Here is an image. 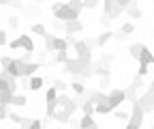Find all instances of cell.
Returning <instances> with one entry per match:
<instances>
[{
  "label": "cell",
  "mask_w": 154,
  "mask_h": 129,
  "mask_svg": "<svg viewBox=\"0 0 154 129\" xmlns=\"http://www.w3.org/2000/svg\"><path fill=\"white\" fill-rule=\"evenodd\" d=\"M51 13H54V20H60V22L79 20V13H77L75 9H71L69 2H54L51 5Z\"/></svg>",
  "instance_id": "obj_1"
},
{
  "label": "cell",
  "mask_w": 154,
  "mask_h": 129,
  "mask_svg": "<svg viewBox=\"0 0 154 129\" xmlns=\"http://www.w3.org/2000/svg\"><path fill=\"white\" fill-rule=\"evenodd\" d=\"M79 105H82L79 99H69L66 105H62L60 110H56V114H54L51 121H56V123H71V118H73V114H75V110L79 108Z\"/></svg>",
  "instance_id": "obj_2"
},
{
  "label": "cell",
  "mask_w": 154,
  "mask_h": 129,
  "mask_svg": "<svg viewBox=\"0 0 154 129\" xmlns=\"http://www.w3.org/2000/svg\"><path fill=\"white\" fill-rule=\"evenodd\" d=\"M0 90H11V93H17V78L11 76L7 69L0 71Z\"/></svg>",
  "instance_id": "obj_3"
},
{
  "label": "cell",
  "mask_w": 154,
  "mask_h": 129,
  "mask_svg": "<svg viewBox=\"0 0 154 129\" xmlns=\"http://www.w3.org/2000/svg\"><path fill=\"white\" fill-rule=\"evenodd\" d=\"M103 13L109 17V20H116V17H120L124 13V9L116 2V0H103Z\"/></svg>",
  "instance_id": "obj_4"
},
{
  "label": "cell",
  "mask_w": 154,
  "mask_h": 129,
  "mask_svg": "<svg viewBox=\"0 0 154 129\" xmlns=\"http://www.w3.org/2000/svg\"><path fill=\"white\" fill-rule=\"evenodd\" d=\"M107 101L111 103V108H120L124 101H126V88H113L111 93L107 95Z\"/></svg>",
  "instance_id": "obj_5"
},
{
  "label": "cell",
  "mask_w": 154,
  "mask_h": 129,
  "mask_svg": "<svg viewBox=\"0 0 154 129\" xmlns=\"http://www.w3.org/2000/svg\"><path fill=\"white\" fill-rule=\"evenodd\" d=\"M73 50L77 52V58H82V60H86V63H92V50L88 47L86 41H75V43H73Z\"/></svg>",
  "instance_id": "obj_6"
},
{
  "label": "cell",
  "mask_w": 154,
  "mask_h": 129,
  "mask_svg": "<svg viewBox=\"0 0 154 129\" xmlns=\"http://www.w3.org/2000/svg\"><path fill=\"white\" fill-rule=\"evenodd\" d=\"M143 116H146L143 108H141L137 101H133V110H131V118H128V123L135 125V127H141V125H143Z\"/></svg>",
  "instance_id": "obj_7"
},
{
  "label": "cell",
  "mask_w": 154,
  "mask_h": 129,
  "mask_svg": "<svg viewBox=\"0 0 154 129\" xmlns=\"http://www.w3.org/2000/svg\"><path fill=\"white\" fill-rule=\"evenodd\" d=\"M143 86V78H139V76H135V80H133V84L131 86H126V101H137L139 97H137V90Z\"/></svg>",
  "instance_id": "obj_8"
},
{
  "label": "cell",
  "mask_w": 154,
  "mask_h": 129,
  "mask_svg": "<svg viewBox=\"0 0 154 129\" xmlns=\"http://www.w3.org/2000/svg\"><path fill=\"white\" fill-rule=\"evenodd\" d=\"M137 103L143 108V112H146V114H148V112H154V90L148 88L146 93L137 99Z\"/></svg>",
  "instance_id": "obj_9"
},
{
  "label": "cell",
  "mask_w": 154,
  "mask_h": 129,
  "mask_svg": "<svg viewBox=\"0 0 154 129\" xmlns=\"http://www.w3.org/2000/svg\"><path fill=\"white\" fill-rule=\"evenodd\" d=\"M26 65H28V63H24L22 58H13V60H11V65L7 67V71L11 73V76H15V78L19 80V78H24V71H26Z\"/></svg>",
  "instance_id": "obj_10"
},
{
  "label": "cell",
  "mask_w": 154,
  "mask_h": 129,
  "mask_svg": "<svg viewBox=\"0 0 154 129\" xmlns=\"http://www.w3.org/2000/svg\"><path fill=\"white\" fill-rule=\"evenodd\" d=\"M84 30V24L79 20H71V22H64V32L66 34H77Z\"/></svg>",
  "instance_id": "obj_11"
},
{
  "label": "cell",
  "mask_w": 154,
  "mask_h": 129,
  "mask_svg": "<svg viewBox=\"0 0 154 129\" xmlns=\"http://www.w3.org/2000/svg\"><path fill=\"white\" fill-rule=\"evenodd\" d=\"M124 13H126L128 17H133V20H137V22L141 20V15H143V13H141V9L137 7V2H135V0H133V2H131L126 9H124Z\"/></svg>",
  "instance_id": "obj_12"
},
{
  "label": "cell",
  "mask_w": 154,
  "mask_h": 129,
  "mask_svg": "<svg viewBox=\"0 0 154 129\" xmlns=\"http://www.w3.org/2000/svg\"><path fill=\"white\" fill-rule=\"evenodd\" d=\"M43 84H45V80L38 78V76H30L28 78V90H34V93H36V90L43 88Z\"/></svg>",
  "instance_id": "obj_13"
},
{
  "label": "cell",
  "mask_w": 154,
  "mask_h": 129,
  "mask_svg": "<svg viewBox=\"0 0 154 129\" xmlns=\"http://www.w3.org/2000/svg\"><path fill=\"white\" fill-rule=\"evenodd\" d=\"M79 129H99V125H96V121H94L92 116L84 114V116L79 118Z\"/></svg>",
  "instance_id": "obj_14"
},
{
  "label": "cell",
  "mask_w": 154,
  "mask_h": 129,
  "mask_svg": "<svg viewBox=\"0 0 154 129\" xmlns=\"http://www.w3.org/2000/svg\"><path fill=\"white\" fill-rule=\"evenodd\" d=\"M139 63H141V65H154V52H150V50L143 45V50H141V54H139Z\"/></svg>",
  "instance_id": "obj_15"
},
{
  "label": "cell",
  "mask_w": 154,
  "mask_h": 129,
  "mask_svg": "<svg viewBox=\"0 0 154 129\" xmlns=\"http://www.w3.org/2000/svg\"><path fill=\"white\" fill-rule=\"evenodd\" d=\"M113 34L116 32H111V30H103L99 37H96V43H99V47H103V45H107L111 39H113Z\"/></svg>",
  "instance_id": "obj_16"
},
{
  "label": "cell",
  "mask_w": 154,
  "mask_h": 129,
  "mask_svg": "<svg viewBox=\"0 0 154 129\" xmlns=\"http://www.w3.org/2000/svg\"><path fill=\"white\" fill-rule=\"evenodd\" d=\"M94 112H96V114H111V112H113V108H111L109 101H101V103H96V105H94Z\"/></svg>",
  "instance_id": "obj_17"
},
{
  "label": "cell",
  "mask_w": 154,
  "mask_h": 129,
  "mask_svg": "<svg viewBox=\"0 0 154 129\" xmlns=\"http://www.w3.org/2000/svg\"><path fill=\"white\" fill-rule=\"evenodd\" d=\"M94 76H99V78H109V76H111V69L105 67V65H101V63H96V65H94Z\"/></svg>",
  "instance_id": "obj_18"
},
{
  "label": "cell",
  "mask_w": 154,
  "mask_h": 129,
  "mask_svg": "<svg viewBox=\"0 0 154 129\" xmlns=\"http://www.w3.org/2000/svg\"><path fill=\"white\" fill-rule=\"evenodd\" d=\"M141 50H143V43H131V45H128V56L135 58V60H139Z\"/></svg>",
  "instance_id": "obj_19"
},
{
  "label": "cell",
  "mask_w": 154,
  "mask_h": 129,
  "mask_svg": "<svg viewBox=\"0 0 154 129\" xmlns=\"http://www.w3.org/2000/svg\"><path fill=\"white\" fill-rule=\"evenodd\" d=\"M69 50V41L62 39V37H56V41H54V52H66Z\"/></svg>",
  "instance_id": "obj_20"
},
{
  "label": "cell",
  "mask_w": 154,
  "mask_h": 129,
  "mask_svg": "<svg viewBox=\"0 0 154 129\" xmlns=\"http://www.w3.org/2000/svg\"><path fill=\"white\" fill-rule=\"evenodd\" d=\"M41 69V63H36V60H32V63H28L26 65V71H24V78H30V76H34V73Z\"/></svg>",
  "instance_id": "obj_21"
},
{
  "label": "cell",
  "mask_w": 154,
  "mask_h": 129,
  "mask_svg": "<svg viewBox=\"0 0 154 129\" xmlns=\"http://www.w3.org/2000/svg\"><path fill=\"white\" fill-rule=\"evenodd\" d=\"M22 37V47L26 52H34V41H32V37L30 34H19Z\"/></svg>",
  "instance_id": "obj_22"
},
{
  "label": "cell",
  "mask_w": 154,
  "mask_h": 129,
  "mask_svg": "<svg viewBox=\"0 0 154 129\" xmlns=\"http://www.w3.org/2000/svg\"><path fill=\"white\" fill-rule=\"evenodd\" d=\"M49 82H51V86H54V88L58 90V93H64V90H66V88L71 86V84H66V82H62L60 78H51Z\"/></svg>",
  "instance_id": "obj_23"
},
{
  "label": "cell",
  "mask_w": 154,
  "mask_h": 129,
  "mask_svg": "<svg viewBox=\"0 0 154 129\" xmlns=\"http://www.w3.org/2000/svg\"><path fill=\"white\" fill-rule=\"evenodd\" d=\"M26 103H28V99H26V95H22V93H15L13 99H11V105H17V108H22V105H26Z\"/></svg>",
  "instance_id": "obj_24"
},
{
  "label": "cell",
  "mask_w": 154,
  "mask_h": 129,
  "mask_svg": "<svg viewBox=\"0 0 154 129\" xmlns=\"http://www.w3.org/2000/svg\"><path fill=\"white\" fill-rule=\"evenodd\" d=\"M43 39H45V52H54V41H56V34H51V32H47L45 37H43Z\"/></svg>",
  "instance_id": "obj_25"
},
{
  "label": "cell",
  "mask_w": 154,
  "mask_h": 129,
  "mask_svg": "<svg viewBox=\"0 0 154 129\" xmlns=\"http://www.w3.org/2000/svg\"><path fill=\"white\" fill-rule=\"evenodd\" d=\"M79 108H82V112H84V114H88V116H92V114H94V103H92V101H88V99H86V101H82V105H79Z\"/></svg>",
  "instance_id": "obj_26"
},
{
  "label": "cell",
  "mask_w": 154,
  "mask_h": 129,
  "mask_svg": "<svg viewBox=\"0 0 154 129\" xmlns=\"http://www.w3.org/2000/svg\"><path fill=\"white\" fill-rule=\"evenodd\" d=\"M66 60H69V54H66V52H56V56H54L51 63H54V65H64Z\"/></svg>",
  "instance_id": "obj_27"
},
{
  "label": "cell",
  "mask_w": 154,
  "mask_h": 129,
  "mask_svg": "<svg viewBox=\"0 0 154 129\" xmlns=\"http://www.w3.org/2000/svg\"><path fill=\"white\" fill-rule=\"evenodd\" d=\"M71 88L75 90L77 95H84V93H86V84H84L82 80H75V82H71Z\"/></svg>",
  "instance_id": "obj_28"
},
{
  "label": "cell",
  "mask_w": 154,
  "mask_h": 129,
  "mask_svg": "<svg viewBox=\"0 0 154 129\" xmlns=\"http://www.w3.org/2000/svg\"><path fill=\"white\" fill-rule=\"evenodd\" d=\"M15 93H11V90H0V103L5 105H11V99H13Z\"/></svg>",
  "instance_id": "obj_29"
},
{
  "label": "cell",
  "mask_w": 154,
  "mask_h": 129,
  "mask_svg": "<svg viewBox=\"0 0 154 129\" xmlns=\"http://www.w3.org/2000/svg\"><path fill=\"white\" fill-rule=\"evenodd\" d=\"M30 32H32V34H38V37H45V34H47V28H45L43 24H32Z\"/></svg>",
  "instance_id": "obj_30"
},
{
  "label": "cell",
  "mask_w": 154,
  "mask_h": 129,
  "mask_svg": "<svg viewBox=\"0 0 154 129\" xmlns=\"http://www.w3.org/2000/svg\"><path fill=\"white\" fill-rule=\"evenodd\" d=\"M113 114H116V118H118V121H126V123H128V118H131V114L124 112V110H120V108H116Z\"/></svg>",
  "instance_id": "obj_31"
},
{
  "label": "cell",
  "mask_w": 154,
  "mask_h": 129,
  "mask_svg": "<svg viewBox=\"0 0 154 129\" xmlns=\"http://www.w3.org/2000/svg\"><path fill=\"white\" fill-rule=\"evenodd\" d=\"M69 7L75 9L77 13H82L84 11V0H69Z\"/></svg>",
  "instance_id": "obj_32"
},
{
  "label": "cell",
  "mask_w": 154,
  "mask_h": 129,
  "mask_svg": "<svg viewBox=\"0 0 154 129\" xmlns=\"http://www.w3.org/2000/svg\"><path fill=\"white\" fill-rule=\"evenodd\" d=\"M24 118H26V116L17 114V112H9V121H13L15 125H22V123H24Z\"/></svg>",
  "instance_id": "obj_33"
},
{
  "label": "cell",
  "mask_w": 154,
  "mask_h": 129,
  "mask_svg": "<svg viewBox=\"0 0 154 129\" xmlns=\"http://www.w3.org/2000/svg\"><path fill=\"white\" fill-rule=\"evenodd\" d=\"M99 63H101V65H105V67H109V65L113 63V54H109V52H107V54H103Z\"/></svg>",
  "instance_id": "obj_34"
},
{
  "label": "cell",
  "mask_w": 154,
  "mask_h": 129,
  "mask_svg": "<svg viewBox=\"0 0 154 129\" xmlns=\"http://www.w3.org/2000/svg\"><path fill=\"white\" fill-rule=\"evenodd\" d=\"M99 2H101V0H84V9L86 11H92V9L99 7Z\"/></svg>",
  "instance_id": "obj_35"
},
{
  "label": "cell",
  "mask_w": 154,
  "mask_h": 129,
  "mask_svg": "<svg viewBox=\"0 0 154 129\" xmlns=\"http://www.w3.org/2000/svg\"><path fill=\"white\" fill-rule=\"evenodd\" d=\"M56 103H58V108L66 105V103H69V95H64V93H58V99H56Z\"/></svg>",
  "instance_id": "obj_36"
},
{
  "label": "cell",
  "mask_w": 154,
  "mask_h": 129,
  "mask_svg": "<svg viewBox=\"0 0 154 129\" xmlns=\"http://www.w3.org/2000/svg\"><path fill=\"white\" fill-rule=\"evenodd\" d=\"M148 71H150V65H141V63H139L137 76H139V78H146V76H148Z\"/></svg>",
  "instance_id": "obj_37"
},
{
  "label": "cell",
  "mask_w": 154,
  "mask_h": 129,
  "mask_svg": "<svg viewBox=\"0 0 154 129\" xmlns=\"http://www.w3.org/2000/svg\"><path fill=\"white\" fill-rule=\"evenodd\" d=\"M122 32H124V34H131V32H135V24H133V22H126V24H122Z\"/></svg>",
  "instance_id": "obj_38"
},
{
  "label": "cell",
  "mask_w": 154,
  "mask_h": 129,
  "mask_svg": "<svg viewBox=\"0 0 154 129\" xmlns=\"http://www.w3.org/2000/svg\"><path fill=\"white\" fill-rule=\"evenodd\" d=\"M5 118H9V105L0 103V121H5Z\"/></svg>",
  "instance_id": "obj_39"
},
{
  "label": "cell",
  "mask_w": 154,
  "mask_h": 129,
  "mask_svg": "<svg viewBox=\"0 0 154 129\" xmlns=\"http://www.w3.org/2000/svg\"><path fill=\"white\" fill-rule=\"evenodd\" d=\"M9 47H11V50H17V47H22V37H17V39L9 41Z\"/></svg>",
  "instance_id": "obj_40"
},
{
  "label": "cell",
  "mask_w": 154,
  "mask_h": 129,
  "mask_svg": "<svg viewBox=\"0 0 154 129\" xmlns=\"http://www.w3.org/2000/svg\"><path fill=\"white\" fill-rule=\"evenodd\" d=\"M19 58H22L24 63H32V58H34V52H24Z\"/></svg>",
  "instance_id": "obj_41"
},
{
  "label": "cell",
  "mask_w": 154,
  "mask_h": 129,
  "mask_svg": "<svg viewBox=\"0 0 154 129\" xmlns=\"http://www.w3.org/2000/svg\"><path fill=\"white\" fill-rule=\"evenodd\" d=\"M28 129H43V121L32 118V123H30V127H28Z\"/></svg>",
  "instance_id": "obj_42"
},
{
  "label": "cell",
  "mask_w": 154,
  "mask_h": 129,
  "mask_svg": "<svg viewBox=\"0 0 154 129\" xmlns=\"http://www.w3.org/2000/svg\"><path fill=\"white\" fill-rule=\"evenodd\" d=\"M9 26H11V28H17V26H19V17H17V15H11V17H9Z\"/></svg>",
  "instance_id": "obj_43"
},
{
  "label": "cell",
  "mask_w": 154,
  "mask_h": 129,
  "mask_svg": "<svg viewBox=\"0 0 154 129\" xmlns=\"http://www.w3.org/2000/svg\"><path fill=\"white\" fill-rule=\"evenodd\" d=\"M11 60H13L11 56H2V58H0V65H2V69H7V67L11 65Z\"/></svg>",
  "instance_id": "obj_44"
},
{
  "label": "cell",
  "mask_w": 154,
  "mask_h": 129,
  "mask_svg": "<svg viewBox=\"0 0 154 129\" xmlns=\"http://www.w3.org/2000/svg\"><path fill=\"white\" fill-rule=\"evenodd\" d=\"M0 45H9V39H7V32L0 30Z\"/></svg>",
  "instance_id": "obj_45"
},
{
  "label": "cell",
  "mask_w": 154,
  "mask_h": 129,
  "mask_svg": "<svg viewBox=\"0 0 154 129\" xmlns=\"http://www.w3.org/2000/svg\"><path fill=\"white\" fill-rule=\"evenodd\" d=\"M109 22H111V20H109V17H107V15L103 13V15H101V24H103V28H105V30H107V26H109Z\"/></svg>",
  "instance_id": "obj_46"
},
{
  "label": "cell",
  "mask_w": 154,
  "mask_h": 129,
  "mask_svg": "<svg viewBox=\"0 0 154 129\" xmlns=\"http://www.w3.org/2000/svg\"><path fill=\"white\" fill-rule=\"evenodd\" d=\"M126 37H128V34H124V32L120 30V32H116V34H113V39H118V41H124Z\"/></svg>",
  "instance_id": "obj_47"
},
{
  "label": "cell",
  "mask_w": 154,
  "mask_h": 129,
  "mask_svg": "<svg viewBox=\"0 0 154 129\" xmlns=\"http://www.w3.org/2000/svg\"><path fill=\"white\" fill-rule=\"evenodd\" d=\"M116 2H118V5H120L122 9H126V7H128V5L133 2V0H116Z\"/></svg>",
  "instance_id": "obj_48"
},
{
  "label": "cell",
  "mask_w": 154,
  "mask_h": 129,
  "mask_svg": "<svg viewBox=\"0 0 154 129\" xmlns=\"http://www.w3.org/2000/svg\"><path fill=\"white\" fill-rule=\"evenodd\" d=\"M86 43H88V47H90V50H94L96 45H99V43H96V39H86Z\"/></svg>",
  "instance_id": "obj_49"
},
{
  "label": "cell",
  "mask_w": 154,
  "mask_h": 129,
  "mask_svg": "<svg viewBox=\"0 0 154 129\" xmlns=\"http://www.w3.org/2000/svg\"><path fill=\"white\" fill-rule=\"evenodd\" d=\"M105 86H109V78H103L101 80V88H105Z\"/></svg>",
  "instance_id": "obj_50"
},
{
  "label": "cell",
  "mask_w": 154,
  "mask_h": 129,
  "mask_svg": "<svg viewBox=\"0 0 154 129\" xmlns=\"http://www.w3.org/2000/svg\"><path fill=\"white\" fill-rule=\"evenodd\" d=\"M148 88H150V90H154V80H152V82L148 84Z\"/></svg>",
  "instance_id": "obj_51"
},
{
  "label": "cell",
  "mask_w": 154,
  "mask_h": 129,
  "mask_svg": "<svg viewBox=\"0 0 154 129\" xmlns=\"http://www.w3.org/2000/svg\"><path fill=\"white\" fill-rule=\"evenodd\" d=\"M11 129H22V127H19V125H15V127H11Z\"/></svg>",
  "instance_id": "obj_52"
},
{
  "label": "cell",
  "mask_w": 154,
  "mask_h": 129,
  "mask_svg": "<svg viewBox=\"0 0 154 129\" xmlns=\"http://www.w3.org/2000/svg\"><path fill=\"white\" fill-rule=\"evenodd\" d=\"M150 129H154V121H152V127H150Z\"/></svg>",
  "instance_id": "obj_53"
},
{
  "label": "cell",
  "mask_w": 154,
  "mask_h": 129,
  "mask_svg": "<svg viewBox=\"0 0 154 129\" xmlns=\"http://www.w3.org/2000/svg\"><path fill=\"white\" fill-rule=\"evenodd\" d=\"M36 2H45V0H36Z\"/></svg>",
  "instance_id": "obj_54"
},
{
  "label": "cell",
  "mask_w": 154,
  "mask_h": 129,
  "mask_svg": "<svg viewBox=\"0 0 154 129\" xmlns=\"http://www.w3.org/2000/svg\"><path fill=\"white\" fill-rule=\"evenodd\" d=\"M152 2H154V0H152Z\"/></svg>",
  "instance_id": "obj_55"
}]
</instances>
